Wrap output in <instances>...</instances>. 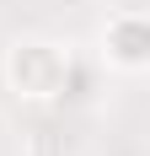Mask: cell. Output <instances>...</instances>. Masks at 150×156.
Wrapping results in <instances>:
<instances>
[{
	"label": "cell",
	"mask_w": 150,
	"mask_h": 156,
	"mask_svg": "<svg viewBox=\"0 0 150 156\" xmlns=\"http://www.w3.org/2000/svg\"><path fill=\"white\" fill-rule=\"evenodd\" d=\"M5 76H11L16 97L48 102V97L64 92V81H70V59H64L54 43H16L11 59H5Z\"/></svg>",
	"instance_id": "obj_1"
},
{
	"label": "cell",
	"mask_w": 150,
	"mask_h": 156,
	"mask_svg": "<svg viewBox=\"0 0 150 156\" xmlns=\"http://www.w3.org/2000/svg\"><path fill=\"white\" fill-rule=\"evenodd\" d=\"M102 59L118 65V70H129V76L150 65V22H145V11L107 16V27H102Z\"/></svg>",
	"instance_id": "obj_2"
}]
</instances>
